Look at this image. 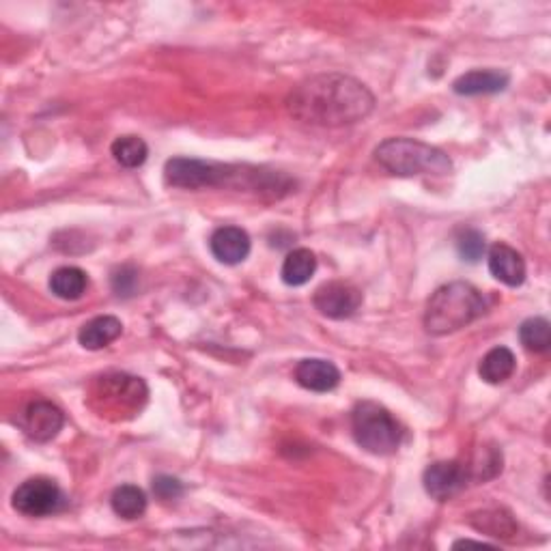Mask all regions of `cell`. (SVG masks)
Masks as SVG:
<instances>
[{
  "label": "cell",
  "mask_w": 551,
  "mask_h": 551,
  "mask_svg": "<svg viewBox=\"0 0 551 551\" xmlns=\"http://www.w3.org/2000/svg\"><path fill=\"white\" fill-rule=\"evenodd\" d=\"M515 366V353L508 347H496L480 360L478 375L483 377L487 384H504V381L511 379V375L515 373Z\"/></svg>",
  "instance_id": "cell-17"
},
{
  "label": "cell",
  "mask_w": 551,
  "mask_h": 551,
  "mask_svg": "<svg viewBox=\"0 0 551 551\" xmlns=\"http://www.w3.org/2000/svg\"><path fill=\"white\" fill-rule=\"evenodd\" d=\"M485 310V298L470 282H450L431 295L425 310V330L433 336L459 332L483 317Z\"/></svg>",
  "instance_id": "cell-2"
},
{
  "label": "cell",
  "mask_w": 551,
  "mask_h": 551,
  "mask_svg": "<svg viewBox=\"0 0 551 551\" xmlns=\"http://www.w3.org/2000/svg\"><path fill=\"white\" fill-rule=\"evenodd\" d=\"M153 493L160 500H177L183 496V485L173 476H158L153 480Z\"/></svg>",
  "instance_id": "cell-24"
},
{
  "label": "cell",
  "mask_w": 551,
  "mask_h": 551,
  "mask_svg": "<svg viewBox=\"0 0 551 551\" xmlns=\"http://www.w3.org/2000/svg\"><path fill=\"white\" fill-rule=\"evenodd\" d=\"M317 272V257L308 248H295L287 254L285 263H282V282L289 287H302L315 276Z\"/></svg>",
  "instance_id": "cell-16"
},
{
  "label": "cell",
  "mask_w": 551,
  "mask_h": 551,
  "mask_svg": "<svg viewBox=\"0 0 551 551\" xmlns=\"http://www.w3.org/2000/svg\"><path fill=\"white\" fill-rule=\"evenodd\" d=\"M259 177H263L259 171L244 173L239 166L205 162L194 158H173L164 166V179L168 186L183 188V190L237 186V183L242 181L248 188H257V192H267V186H270V183H265L263 186Z\"/></svg>",
  "instance_id": "cell-3"
},
{
  "label": "cell",
  "mask_w": 551,
  "mask_h": 551,
  "mask_svg": "<svg viewBox=\"0 0 551 551\" xmlns=\"http://www.w3.org/2000/svg\"><path fill=\"white\" fill-rule=\"evenodd\" d=\"M375 160L386 168L388 173L399 177H414V175H448L452 171V162L448 155L420 143L414 138H388L375 149Z\"/></svg>",
  "instance_id": "cell-5"
},
{
  "label": "cell",
  "mask_w": 551,
  "mask_h": 551,
  "mask_svg": "<svg viewBox=\"0 0 551 551\" xmlns=\"http://www.w3.org/2000/svg\"><path fill=\"white\" fill-rule=\"evenodd\" d=\"M65 425V416L56 405L48 401H35L24 409L20 418L22 431L35 442L54 440Z\"/></svg>",
  "instance_id": "cell-10"
},
{
  "label": "cell",
  "mask_w": 551,
  "mask_h": 551,
  "mask_svg": "<svg viewBox=\"0 0 551 551\" xmlns=\"http://www.w3.org/2000/svg\"><path fill=\"white\" fill-rule=\"evenodd\" d=\"M211 254L224 265H239L250 254V235L239 226H220L209 239Z\"/></svg>",
  "instance_id": "cell-11"
},
{
  "label": "cell",
  "mask_w": 551,
  "mask_h": 551,
  "mask_svg": "<svg viewBox=\"0 0 551 551\" xmlns=\"http://www.w3.org/2000/svg\"><path fill=\"white\" fill-rule=\"evenodd\" d=\"M89 287V278L84 274L80 267H59L52 276H50V289L56 295V298L74 302L80 300L84 291Z\"/></svg>",
  "instance_id": "cell-18"
},
{
  "label": "cell",
  "mask_w": 551,
  "mask_h": 551,
  "mask_svg": "<svg viewBox=\"0 0 551 551\" xmlns=\"http://www.w3.org/2000/svg\"><path fill=\"white\" fill-rule=\"evenodd\" d=\"M470 480V472L459 461H437L425 470L422 483L429 496L437 502H446L455 498L461 489H465Z\"/></svg>",
  "instance_id": "cell-9"
},
{
  "label": "cell",
  "mask_w": 551,
  "mask_h": 551,
  "mask_svg": "<svg viewBox=\"0 0 551 551\" xmlns=\"http://www.w3.org/2000/svg\"><path fill=\"white\" fill-rule=\"evenodd\" d=\"M519 341L528 351L543 353L551 345V326L545 317H532L521 323Z\"/></svg>",
  "instance_id": "cell-22"
},
{
  "label": "cell",
  "mask_w": 551,
  "mask_h": 551,
  "mask_svg": "<svg viewBox=\"0 0 551 551\" xmlns=\"http://www.w3.org/2000/svg\"><path fill=\"white\" fill-rule=\"evenodd\" d=\"M149 390L140 377L127 373H106L97 377L89 390V407L93 412L112 420H130L143 412L147 405Z\"/></svg>",
  "instance_id": "cell-4"
},
{
  "label": "cell",
  "mask_w": 551,
  "mask_h": 551,
  "mask_svg": "<svg viewBox=\"0 0 551 551\" xmlns=\"http://www.w3.org/2000/svg\"><path fill=\"white\" fill-rule=\"evenodd\" d=\"M63 491L50 478H28L13 491L11 504L24 517H48L63 508Z\"/></svg>",
  "instance_id": "cell-7"
},
{
  "label": "cell",
  "mask_w": 551,
  "mask_h": 551,
  "mask_svg": "<svg viewBox=\"0 0 551 551\" xmlns=\"http://www.w3.org/2000/svg\"><path fill=\"white\" fill-rule=\"evenodd\" d=\"M315 308L328 319H349L362 306V291L345 280H332L321 285L313 298Z\"/></svg>",
  "instance_id": "cell-8"
},
{
  "label": "cell",
  "mask_w": 551,
  "mask_h": 551,
  "mask_svg": "<svg viewBox=\"0 0 551 551\" xmlns=\"http://www.w3.org/2000/svg\"><path fill=\"white\" fill-rule=\"evenodd\" d=\"M375 108L373 93L356 78L321 74L304 80L287 97L289 115L302 123L341 127L366 119Z\"/></svg>",
  "instance_id": "cell-1"
},
{
  "label": "cell",
  "mask_w": 551,
  "mask_h": 551,
  "mask_svg": "<svg viewBox=\"0 0 551 551\" xmlns=\"http://www.w3.org/2000/svg\"><path fill=\"white\" fill-rule=\"evenodd\" d=\"M112 511L123 519H138L147 511V496L145 491L136 485H121L112 491Z\"/></svg>",
  "instance_id": "cell-20"
},
{
  "label": "cell",
  "mask_w": 551,
  "mask_h": 551,
  "mask_svg": "<svg viewBox=\"0 0 551 551\" xmlns=\"http://www.w3.org/2000/svg\"><path fill=\"white\" fill-rule=\"evenodd\" d=\"M353 437L360 448L377 457H388L399 450L403 429L384 405L362 401L351 414Z\"/></svg>",
  "instance_id": "cell-6"
},
{
  "label": "cell",
  "mask_w": 551,
  "mask_h": 551,
  "mask_svg": "<svg viewBox=\"0 0 551 551\" xmlns=\"http://www.w3.org/2000/svg\"><path fill=\"white\" fill-rule=\"evenodd\" d=\"M295 381L310 392H332L341 384V371L328 360L308 358L295 366Z\"/></svg>",
  "instance_id": "cell-13"
},
{
  "label": "cell",
  "mask_w": 551,
  "mask_h": 551,
  "mask_svg": "<svg viewBox=\"0 0 551 551\" xmlns=\"http://www.w3.org/2000/svg\"><path fill=\"white\" fill-rule=\"evenodd\" d=\"M489 272L491 276L504 282L506 287H519L524 285L526 280V261L521 254L506 246V244H496L489 250Z\"/></svg>",
  "instance_id": "cell-12"
},
{
  "label": "cell",
  "mask_w": 551,
  "mask_h": 551,
  "mask_svg": "<svg viewBox=\"0 0 551 551\" xmlns=\"http://www.w3.org/2000/svg\"><path fill=\"white\" fill-rule=\"evenodd\" d=\"M470 524L474 530L493 536V539H513L517 534V524L513 515L500 511V508H496V511H483L472 515Z\"/></svg>",
  "instance_id": "cell-19"
},
{
  "label": "cell",
  "mask_w": 551,
  "mask_h": 551,
  "mask_svg": "<svg viewBox=\"0 0 551 551\" xmlns=\"http://www.w3.org/2000/svg\"><path fill=\"white\" fill-rule=\"evenodd\" d=\"M508 82H511V76L506 72H498V69H474V72L463 74L452 82V91L463 97L493 95L502 93L508 87Z\"/></svg>",
  "instance_id": "cell-14"
},
{
  "label": "cell",
  "mask_w": 551,
  "mask_h": 551,
  "mask_svg": "<svg viewBox=\"0 0 551 551\" xmlns=\"http://www.w3.org/2000/svg\"><path fill=\"white\" fill-rule=\"evenodd\" d=\"M123 332V323L112 317V315H104V317H95L89 323H84L78 332V343L89 349V351H97L104 349L110 343H115L117 338Z\"/></svg>",
  "instance_id": "cell-15"
},
{
  "label": "cell",
  "mask_w": 551,
  "mask_h": 551,
  "mask_svg": "<svg viewBox=\"0 0 551 551\" xmlns=\"http://www.w3.org/2000/svg\"><path fill=\"white\" fill-rule=\"evenodd\" d=\"M138 280V272L132 265H123L119 270L112 274V289H115L117 295H132L134 287Z\"/></svg>",
  "instance_id": "cell-25"
},
{
  "label": "cell",
  "mask_w": 551,
  "mask_h": 551,
  "mask_svg": "<svg viewBox=\"0 0 551 551\" xmlns=\"http://www.w3.org/2000/svg\"><path fill=\"white\" fill-rule=\"evenodd\" d=\"M112 158L123 168H138L147 162L149 147L143 138L138 136H119L110 147Z\"/></svg>",
  "instance_id": "cell-21"
},
{
  "label": "cell",
  "mask_w": 551,
  "mask_h": 551,
  "mask_svg": "<svg viewBox=\"0 0 551 551\" xmlns=\"http://www.w3.org/2000/svg\"><path fill=\"white\" fill-rule=\"evenodd\" d=\"M457 250L461 254L463 261L476 263L478 259H483L485 254V237L476 229H465L457 237Z\"/></svg>",
  "instance_id": "cell-23"
}]
</instances>
